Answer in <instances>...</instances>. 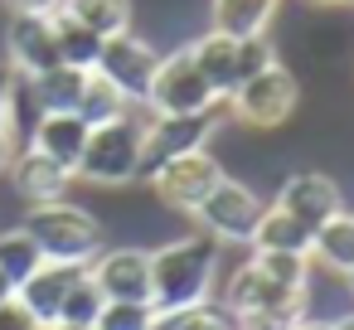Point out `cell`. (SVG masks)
<instances>
[{
  "instance_id": "6da1fadb",
  "label": "cell",
  "mask_w": 354,
  "mask_h": 330,
  "mask_svg": "<svg viewBox=\"0 0 354 330\" xmlns=\"http://www.w3.org/2000/svg\"><path fill=\"white\" fill-rule=\"evenodd\" d=\"M218 277V243L204 233L160 243L151 253V306L156 311H189L204 306Z\"/></svg>"
},
{
  "instance_id": "7a4b0ae2",
  "label": "cell",
  "mask_w": 354,
  "mask_h": 330,
  "mask_svg": "<svg viewBox=\"0 0 354 330\" xmlns=\"http://www.w3.org/2000/svg\"><path fill=\"white\" fill-rule=\"evenodd\" d=\"M306 301H310V286L272 282L252 257L243 267H233V277L223 286V311L243 330H291L306 315Z\"/></svg>"
},
{
  "instance_id": "3957f363",
  "label": "cell",
  "mask_w": 354,
  "mask_h": 330,
  "mask_svg": "<svg viewBox=\"0 0 354 330\" xmlns=\"http://www.w3.org/2000/svg\"><path fill=\"white\" fill-rule=\"evenodd\" d=\"M141 170H146V117H136V107L127 117L88 131V146H83V161H78V175L88 185L122 190V185L141 180Z\"/></svg>"
},
{
  "instance_id": "277c9868",
  "label": "cell",
  "mask_w": 354,
  "mask_h": 330,
  "mask_svg": "<svg viewBox=\"0 0 354 330\" xmlns=\"http://www.w3.org/2000/svg\"><path fill=\"white\" fill-rule=\"evenodd\" d=\"M20 228L39 243L44 262H73V267H88V262L102 253V223H97L88 209L68 204V199L30 204V214H25Z\"/></svg>"
},
{
  "instance_id": "5b68a950",
  "label": "cell",
  "mask_w": 354,
  "mask_h": 330,
  "mask_svg": "<svg viewBox=\"0 0 354 330\" xmlns=\"http://www.w3.org/2000/svg\"><path fill=\"white\" fill-rule=\"evenodd\" d=\"M296 98H301L296 73L281 68V64H272V68L243 78L223 102H228V112H233L238 127H248V131H277V127L296 112Z\"/></svg>"
},
{
  "instance_id": "8992f818",
  "label": "cell",
  "mask_w": 354,
  "mask_h": 330,
  "mask_svg": "<svg viewBox=\"0 0 354 330\" xmlns=\"http://www.w3.org/2000/svg\"><path fill=\"white\" fill-rule=\"evenodd\" d=\"M146 107H151V117H209L218 107V98L204 83V73L194 68L189 49H170V54H160Z\"/></svg>"
},
{
  "instance_id": "52a82bcc",
  "label": "cell",
  "mask_w": 354,
  "mask_h": 330,
  "mask_svg": "<svg viewBox=\"0 0 354 330\" xmlns=\"http://www.w3.org/2000/svg\"><path fill=\"white\" fill-rule=\"evenodd\" d=\"M146 180H151V190H156V199H160L165 209L194 214V209L209 199V190L223 180V165H218V161L199 146V151H185V156L160 161Z\"/></svg>"
},
{
  "instance_id": "ba28073f",
  "label": "cell",
  "mask_w": 354,
  "mask_h": 330,
  "mask_svg": "<svg viewBox=\"0 0 354 330\" xmlns=\"http://www.w3.org/2000/svg\"><path fill=\"white\" fill-rule=\"evenodd\" d=\"M262 209H267V204L257 199L252 185L223 175V180L209 190V199L194 209V219H199L204 238H214V243H248L252 228H257V219H262Z\"/></svg>"
},
{
  "instance_id": "9c48e42d",
  "label": "cell",
  "mask_w": 354,
  "mask_h": 330,
  "mask_svg": "<svg viewBox=\"0 0 354 330\" xmlns=\"http://www.w3.org/2000/svg\"><path fill=\"white\" fill-rule=\"evenodd\" d=\"M156 68H160V54L146 44V39H136L131 30L127 35H117V39H107L102 44V54H97V68L93 73H102L131 107H141L146 102V93H151V78H156Z\"/></svg>"
},
{
  "instance_id": "30bf717a",
  "label": "cell",
  "mask_w": 354,
  "mask_h": 330,
  "mask_svg": "<svg viewBox=\"0 0 354 330\" xmlns=\"http://www.w3.org/2000/svg\"><path fill=\"white\" fill-rule=\"evenodd\" d=\"M6 64L25 78H39L49 68H59V25L54 15H10L6 25Z\"/></svg>"
},
{
  "instance_id": "8fae6325",
  "label": "cell",
  "mask_w": 354,
  "mask_h": 330,
  "mask_svg": "<svg viewBox=\"0 0 354 330\" xmlns=\"http://www.w3.org/2000/svg\"><path fill=\"white\" fill-rule=\"evenodd\" d=\"M88 277L107 301H151V253L146 248H102L88 262Z\"/></svg>"
},
{
  "instance_id": "7c38bea8",
  "label": "cell",
  "mask_w": 354,
  "mask_h": 330,
  "mask_svg": "<svg viewBox=\"0 0 354 330\" xmlns=\"http://www.w3.org/2000/svg\"><path fill=\"white\" fill-rule=\"evenodd\" d=\"M277 209H286L291 219H301V223L315 233L325 219H335V214L344 209V194H339V185H335L325 170H296V175L281 180Z\"/></svg>"
},
{
  "instance_id": "4fadbf2b",
  "label": "cell",
  "mask_w": 354,
  "mask_h": 330,
  "mask_svg": "<svg viewBox=\"0 0 354 330\" xmlns=\"http://www.w3.org/2000/svg\"><path fill=\"white\" fill-rule=\"evenodd\" d=\"M6 175H10V185H15V194H20L25 204H54V199H64L68 185H73V170H64L59 161H49V156L35 151V146L15 151V161H10Z\"/></svg>"
},
{
  "instance_id": "5bb4252c",
  "label": "cell",
  "mask_w": 354,
  "mask_h": 330,
  "mask_svg": "<svg viewBox=\"0 0 354 330\" xmlns=\"http://www.w3.org/2000/svg\"><path fill=\"white\" fill-rule=\"evenodd\" d=\"M83 277V267H73V262H39L20 286H15V301L39 320V325H54L59 320V311H64V296H68V286Z\"/></svg>"
},
{
  "instance_id": "9a60e30c",
  "label": "cell",
  "mask_w": 354,
  "mask_h": 330,
  "mask_svg": "<svg viewBox=\"0 0 354 330\" xmlns=\"http://www.w3.org/2000/svg\"><path fill=\"white\" fill-rule=\"evenodd\" d=\"M88 122L78 112H39L35 127H30V146L44 151L49 161H59L64 170L78 175V161H83V146H88Z\"/></svg>"
},
{
  "instance_id": "2e32d148",
  "label": "cell",
  "mask_w": 354,
  "mask_h": 330,
  "mask_svg": "<svg viewBox=\"0 0 354 330\" xmlns=\"http://www.w3.org/2000/svg\"><path fill=\"white\" fill-rule=\"evenodd\" d=\"M204 136H209V117H146V170L141 175H151L170 156L199 151Z\"/></svg>"
},
{
  "instance_id": "e0dca14e",
  "label": "cell",
  "mask_w": 354,
  "mask_h": 330,
  "mask_svg": "<svg viewBox=\"0 0 354 330\" xmlns=\"http://www.w3.org/2000/svg\"><path fill=\"white\" fill-rule=\"evenodd\" d=\"M185 49H189L194 68L204 73V83L214 88V98L223 102V98L238 88V39H233V35H223V30H204V35H199V39H189Z\"/></svg>"
},
{
  "instance_id": "ac0fdd59",
  "label": "cell",
  "mask_w": 354,
  "mask_h": 330,
  "mask_svg": "<svg viewBox=\"0 0 354 330\" xmlns=\"http://www.w3.org/2000/svg\"><path fill=\"white\" fill-rule=\"evenodd\" d=\"M248 248H252V253H291V257H310V228H306L301 219H291L286 209L267 204L262 219H257V228H252V238H248Z\"/></svg>"
},
{
  "instance_id": "d6986e66",
  "label": "cell",
  "mask_w": 354,
  "mask_h": 330,
  "mask_svg": "<svg viewBox=\"0 0 354 330\" xmlns=\"http://www.w3.org/2000/svg\"><path fill=\"white\" fill-rule=\"evenodd\" d=\"M59 15H68L73 25L102 35V39H117L131 30L136 20V6L131 0H59Z\"/></svg>"
},
{
  "instance_id": "ffe728a7",
  "label": "cell",
  "mask_w": 354,
  "mask_h": 330,
  "mask_svg": "<svg viewBox=\"0 0 354 330\" xmlns=\"http://www.w3.org/2000/svg\"><path fill=\"white\" fill-rule=\"evenodd\" d=\"M310 262L330 267V272H349L354 267V214L339 209L335 219H325L315 233H310Z\"/></svg>"
},
{
  "instance_id": "44dd1931",
  "label": "cell",
  "mask_w": 354,
  "mask_h": 330,
  "mask_svg": "<svg viewBox=\"0 0 354 330\" xmlns=\"http://www.w3.org/2000/svg\"><path fill=\"white\" fill-rule=\"evenodd\" d=\"M277 10V0H209V30H223L233 39H248V35H262L267 20Z\"/></svg>"
},
{
  "instance_id": "7402d4cb",
  "label": "cell",
  "mask_w": 354,
  "mask_h": 330,
  "mask_svg": "<svg viewBox=\"0 0 354 330\" xmlns=\"http://www.w3.org/2000/svg\"><path fill=\"white\" fill-rule=\"evenodd\" d=\"M83 78H88V73L59 64V68L30 78V98L39 102V112H73V107H78V93H83Z\"/></svg>"
},
{
  "instance_id": "603a6c76",
  "label": "cell",
  "mask_w": 354,
  "mask_h": 330,
  "mask_svg": "<svg viewBox=\"0 0 354 330\" xmlns=\"http://www.w3.org/2000/svg\"><path fill=\"white\" fill-rule=\"evenodd\" d=\"M88 127H102V122H117V117H127L131 112V102L102 78V73H88L83 78V93H78V107H73Z\"/></svg>"
},
{
  "instance_id": "cb8c5ba5",
  "label": "cell",
  "mask_w": 354,
  "mask_h": 330,
  "mask_svg": "<svg viewBox=\"0 0 354 330\" xmlns=\"http://www.w3.org/2000/svg\"><path fill=\"white\" fill-rule=\"evenodd\" d=\"M54 25H59V59H64L68 68H78V73H93L107 39L93 35V30H83V25H73V20L59 15V10H54Z\"/></svg>"
},
{
  "instance_id": "d4e9b609",
  "label": "cell",
  "mask_w": 354,
  "mask_h": 330,
  "mask_svg": "<svg viewBox=\"0 0 354 330\" xmlns=\"http://www.w3.org/2000/svg\"><path fill=\"white\" fill-rule=\"evenodd\" d=\"M39 262H44V253H39V243H35L20 223H15V228H0V272H6L10 286H20Z\"/></svg>"
},
{
  "instance_id": "484cf974",
  "label": "cell",
  "mask_w": 354,
  "mask_h": 330,
  "mask_svg": "<svg viewBox=\"0 0 354 330\" xmlns=\"http://www.w3.org/2000/svg\"><path fill=\"white\" fill-rule=\"evenodd\" d=\"M102 306H107V296L97 291V282H93V277H88V267H83V277H78V282L68 286V296H64L59 320H64V325H97Z\"/></svg>"
},
{
  "instance_id": "4316f807",
  "label": "cell",
  "mask_w": 354,
  "mask_h": 330,
  "mask_svg": "<svg viewBox=\"0 0 354 330\" xmlns=\"http://www.w3.org/2000/svg\"><path fill=\"white\" fill-rule=\"evenodd\" d=\"M156 306L151 301H107L93 330H151Z\"/></svg>"
},
{
  "instance_id": "83f0119b",
  "label": "cell",
  "mask_w": 354,
  "mask_h": 330,
  "mask_svg": "<svg viewBox=\"0 0 354 330\" xmlns=\"http://www.w3.org/2000/svg\"><path fill=\"white\" fill-rule=\"evenodd\" d=\"M252 262L286 286H310V257H291V253H252Z\"/></svg>"
},
{
  "instance_id": "f1b7e54d",
  "label": "cell",
  "mask_w": 354,
  "mask_h": 330,
  "mask_svg": "<svg viewBox=\"0 0 354 330\" xmlns=\"http://www.w3.org/2000/svg\"><path fill=\"white\" fill-rule=\"evenodd\" d=\"M272 64H277V54H272L267 35H248V39H238V83L252 78V73H262V68H272Z\"/></svg>"
},
{
  "instance_id": "f546056e",
  "label": "cell",
  "mask_w": 354,
  "mask_h": 330,
  "mask_svg": "<svg viewBox=\"0 0 354 330\" xmlns=\"http://www.w3.org/2000/svg\"><path fill=\"white\" fill-rule=\"evenodd\" d=\"M0 330H44V325H39V320L10 296V301H0Z\"/></svg>"
},
{
  "instance_id": "4dcf8cb0",
  "label": "cell",
  "mask_w": 354,
  "mask_h": 330,
  "mask_svg": "<svg viewBox=\"0 0 354 330\" xmlns=\"http://www.w3.org/2000/svg\"><path fill=\"white\" fill-rule=\"evenodd\" d=\"M20 73L10 68V64H0V127H10V117H15V83Z\"/></svg>"
},
{
  "instance_id": "1f68e13d",
  "label": "cell",
  "mask_w": 354,
  "mask_h": 330,
  "mask_svg": "<svg viewBox=\"0 0 354 330\" xmlns=\"http://www.w3.org/2000/svg\"><path fill=\"white\" fill-rule=\"evenodd\" d=\"M10 15H54L59 10V0H6Z\"/></svg>"
},
{
  "instance_id": "d6a6232c",
  "label": "cell",
  "mask_w": 354,
  "mask_h": 330,
  "mask_svg": "<svg viewBox=\"0 0 354 330\" xmlns=\"http://www.w3.org/2000/svg\"><path fill=\"white\" fill-rule=\"evenodd\" d=\"M10 161H15V131H10V127H0V175L10 170Z\"/></svg>"
},
{
  "instance_id": "836d02e7",
  "label": "cell",
  "mask_w": 354,
  "mask_h": 330,
  "mask_svg": "<svg viewBox=\"0 0 354 330\" xmlns=\"http://www.w3.org/2000/svg\"><path fill=\"white\" fill-rule=\"evenodd\" d=\"M291 330H335V325H330V320H315V315H301Z\"/></svg>"
},
{
  "instance_id": "e575fe53",
  "label": "cell",
  "mask_w": 354,
  "mask_h": 330,
  "mask_svg": "<svg viewBox=\"0 0 354 330\" xmlns=\"http://www.w3.org/2000/svg\"><path fill=\"white\" fill-rule=\"evenodd\" d=\"M330 325H335V330H354V311H344V315H339V320H330Z\"/></svg>"
},
{
  "instance_id": "d590c367",
  "label": "cell",
  "mask_w": 354,
  "mask_h": 330,
  "mask_svg": "<svg viewBox=\"0 0 354 330\" xmlns=\"http://www.w3.org/2000/svg\"><path fill=\"white\" fill-rule=\"evenodd\" d=\"M10 296H15V286L6 282V272H0V301H10Z\"/></svg>"
},
{
  "instance_id": "8d00e7d4",
  "label": "cell",
  "mask_w": 354,
  "mask_h": 330,
  "mask_svg": "<svg viewBox=\"0 0 354 330\" xmlns=\"http://www.w3.org/2000/svg\"><path fill=\"white\" fill-rule=\"evenodd\" d=\"M306 6H315V10H330V6H344V0H306Z\"/></svg>"
},
{
  "instance_id": "74e56055",
  "label": "cell",
  "mask_w": 354,
  "mask_h": 330,
  "mask_svg": "<svg viewBox=\"0 0 354 330\" xmlns=\"http://www.w3.org/2000/svg\"><path fill=\"white\" fill-rule=\"evenodd\" d=\"M44 330H93V325H64V320H54V325H44Z\"/></svg>"
},
{
  "instance_id": "f35d334b",
  "label": "cell",
  "mask_w": 354,
  "mask_h": 330,
  "mask_svg": "<svg viewBox=\"0 0 354 330\" xmlns=\"http://www.w3.org/2000/svg\"><path fill=\"white\" fill-rule=\"evenodd\" d=\"M344 282H349V291H354V267H349V272H344Z\"/></svg>"
},
{
  "instance_id": "ab89813d",
  "label": "cell",
  "mask_w": 354,
  "mask_h": 330,
  "mask_svg": "<svg viewBox=\"0 0 354 330\" xmlns=\"http://www.w3.org/2000/svg\"><path fill=\"white\" fill-rule=\"evenodd\" d=\"M344 6H354V0H344Z\"/></svg>"
}]
</instances>
